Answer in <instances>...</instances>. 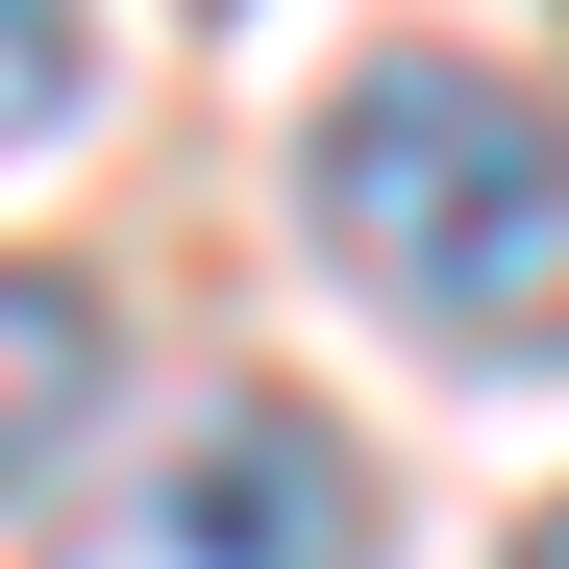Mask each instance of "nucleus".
Listing matches in <instances>:
<instances>
[{"mask_svg": "<svg viewBox=\"0 0 569 569\" xmlns=\"http://www.w3.org/2000/svg\"><path fill=\"white\" fill-rule=\"evenodd\" d=\"M298 199H322V248L371 272V298L446 322V347L569 322V124L520 100L496 50H371V74H322Z\"/></svg>", "mask_w": 569, "mask_h": 569, "instance_id": "f257e3e1", "label": "nucleus"}, {"mask_svg": "<svg viewBox=\"0 0 569 569\" xmlns=\"http://www.w3.org/2000/svg\"><path fill=\"white\" fill-rule=\"evenodd\" d=\"M100 298H74V272H0V496H50L74 470V421H100Z\"/></svg>", "mask_w": 569, "mask_h": 569, "instance_id": "7ed1b4c3", "label": "nucleus"}, {"mask_svg": "<svg viewBox=\"0 0 569 569\" xmlns=\"http://www.w3.org/2000/svg\"><path fill=\"white\" fill-rule=\"evenodd\" d=\"M520 569H569V496H545V520H520Z\"/></svg>", "mask_w": 569, "mask_h": 569, "instance_id": "20e7f679", "label": "nucleus"}, {"mask_svg": "<svg viewBox=\"0 0 569 569\" xmlns=\"http://www.w3.org/2000/svg\"><path fill=\"white\" fill-rule=\"evenodd\" d=\"M100 569H371V470H347V421H298V397H223V421L124 496Z\"/></svg>", "mask_w": 569, "mask_h": 569, "instance_id": "f03ea898", "label": "nucleus"}]
</instances>
